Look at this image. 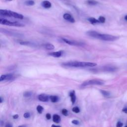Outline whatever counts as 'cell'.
<instances>
[{"mask_svg":"<svg viewBox=\"0 0 127 127\" xmlns=\"http://www.w3.org/2000/svg\"><path fill=\"white\" fill-rule=\"evenodd\" d=\"M86 34L90 37L106 41H114L119 38L117 36L106 34H101L94 30L88 31L86 32Z\"/></svg>","mask_w":127,"mask_h":127,"instance_id":"1","label":"cell"},{"mask_svg":"<svg viewBox=\"0 0 127 127\" xmlns=\"http://www.w3.org/2000/svg\"><path fill=\"white\" fill-rule=\"evenodd\" d=\"M62 66L69 68H87L94 67L97 66V64L91 62L71 61L63 63L62 64Z\"/></svg>","mask_w":127,"mask_h":127,"instance_id":"2","label":"cell"},{"mask_svg":"<svg viewBox=\"0 0 127 127\" xmlns=\"http://www.w3.org/2000/svg\"><path fill=\"white\" fill-rule=\"evenodd\" d=\"M0 15L5 17H12L20 20H23L24 18V16L21 14L7 10H0Z\"/></svg>","mask_w":127,"mask_h":127,"instance_id":"3","label":"cell"},{"mask_svg":"<svg viewBox=\"0 0 127 127\" xmlns=\"http://www.w3.org/2000/svg\"><path fill=\"white\" fill-rule=\"evenodd\" d=\"M0 24L3 25H7L11 26H16V27H23L24 25L19 22L18 21H11L8 20L6 19H3L1 18L0 19Z\"/></svg>","mask_w":127,"mask_h":127,"instance_id":"4","label":"cell"},{"mask_svg":"<svg viewBox=\"0 0 127 127\" xmlns=\"http://www.w3.org/2000/svg\"><path fill=\"white\" fill-rule=\"evenodd\" d=\"M104 83L103 81L100 80V79H91L88 80L87 81H85L84 83H83L82 84V87H85V86H87L88 85H103Z\"/></svg>","mask_w":127,"mask_h":127,"instance_id":"5","label":"cell"},{"mask_svg":"<svg viewBox=\"0 0 127 127\" xmlns=\"http://www.w3.org/2000/svg\"><path fill=\"white\" fill-rule=\"evenodd\" d=\"M62 40H63V41L66 43V44L72 45V46H83L85 45V43L81 41H76V40H70L66 38H62Z\"/></svg>","mask_w":127,"mask_h":127,"instance_id":"6","label":"cell"},{"mask_svg":"<svg viewBox=\"0 0 127 127\" xmlns=\"http://www.w3.org/2000/svg\"><path fill=\"white\" fill-rule=\"evenodd\" d=\"M101 70L105 72H114L117 70V68L113 66H110V65H108V66H105L101 68Z\"/></svg>","mask_w":127,"mask_h":127,"instance_id":"7","label":"cell"},{"mask_svg":"<svg viewBox=\"0 0 127 127\" xmlns=\"http://www.w3.org/2000/svg\"><path fill=\"white\" fill-rule=\"evenodd\" d=\"M63 18L66 20L68 21L71 23H74L76 22V20H75L73 17L71 15L68 13H66L63 15Z\"/></svg>","mask_w":127,"mask_h":127,"instance_id":"8","label":"cell"},{"mask_svg":"<svg viewBox=\"0 0 127 127\" xmlns=\"http://www.w3.org/2000/svg\"><path fill=\"white\" fill-rule=\"evenodd\" d=\"M64 53L63 50H60L59 51H57V52H51L48 54V55L50 56L53 57L55 58H60L61 57Z\"/></svg>","mask_w":127,"mask_h":127,"instance_id":"9","label":"cell"},{"mask_svg":"<svg viewBox=\"0 0 127 127\" xmlns=\"http://www.w3.org/2000/svg\"><path fill=\"white\" fill-rule=\"evenodd\" d=\"M1 32L2 33H4L5 34H8V35H10V36H20V35L19 33H16L14 32L10 31L9 30H7L6 29H1Z\"/></svg>","mask_w":127,"mask_h":127,"instance_id":"10","label":"cell"},{"mask_svg":"<svg viewBox=\"0 0 127 127\" xmlns=\"http://www.w3.org/2000/svg\"><path fill=\"white\" fill-rule=\"evenodd\" d=\"M18 43H20V45H25V46H35L36 44L34 43L33 42L30 41H21V40H18Z\"/></svg>","mask_w":127,"mask_h":127,"instance_id":"11","label":"cell"},{"mask_svg":"<svg viewBox=\"0 0 127 127\" xmlns=\"http://www.w3.org/2000/svg\"><path fill=\"white\" fill-rule=\"evenodd\" d=\"M38 99L42 102H47L49 100V96L45 94H41L38 96Z\"/></svg>","mask_w":127,"mask_h":127,"instance_id":"12","label":"cell"},{"mask_svg":"<svg viewBox=\"0 0 127 127\" xmlns=\"http://www.w3.org/2000/svg\"><path fill=\"white\" fill-rule=\"evenodd\" d=\"M41 5L45 9H50L52 7V4L48 1H44L41 3Z\"/></svg>","mask_w":127,"mask_h":127,"instance_id":"13","label":"cell"},{"mask_svg":"<svg viewBox=\"0 0 127 127\" xmlns=\"http://www.w3.org/2000/svg\"><path fill=\"white\" fill-rule=\"evenodd\" d=\"M70 96L71 97V101L72 102L73 104H74L75 102H76V94H75V91L74 90H72L70 92Z\"/></svg>","mask_w":127,"mask_h":127,"instance_id":"14","label":"cell"},{"mask_svg":"<svg viewBox=\"0 0 127 127\" xmlns=\"http://www.w3.org/2000/svg\"><path fill=\"white\" fill-rule=\"evenodd\" d=\"M44 47L45 49H46V50H52L55 49L54 45L51 43H46L44 44Z\"/></svg>","mask_w":127,"mask_h":127,"instance_id":"15","label":"cell"},{"mask_svg":"<svg viewBox=\"0 0 127 127\" xmlns=\"http://www.w3.org/2000/svg\"><path fill=\"white\" fill-rule=\"evenodd\" d=\"M53 121L56 123H59L61 121V117L58 115L54 114L53 116Z\"/></svg>","mask_w":127,"mask_h":127,"instance_id":"16","label":"cell"},{"mask_svg":"<svg viewBox=\"0 0 127 127\" xmlns=\"http://www.w3.org/2000/svg\"><path fill=\"white\" fill-rule=\"evenodd\" d=\"M88 20L89 22H90L91 24H99L100 23L99 21L98 20H97L94 18H90L88 19Z\"/></svg>","mask_w":127,"mask_h":127,"instance_id":"17","label":"cell"},{"mask_svg":"<svg viewBox=\"0 0 127 127\" xmlns=\"http://www.w3.org/2000/svg\"><path fill=\"white\" fill-rule=\"evenodd\" d=\"M15 78V76L14 74L9 73L6 74V78L5 80H12Z\"/></svg>","mask_w":127,"mask_h":127,"instance_id":"18","label":"cell"},{"mask_svg":"<svg viewBox=\"0 0 127 127\" xmlns=\"http://www.w3.org/2000/svg\"><path fill=\"white\" fill-rule=\"evenodd\" d=\"M86 3L90 5H96L99 4L98 2L96 1H95V0H88V1L86 2Z\"/></svg>","mask_w":127,"mask_h":127,"instance_id":"19","label":"cell"},{"mask_svg":"<svg viewBox=\"0 0 127 127\" xmlns=\"http://www.w3.org/2000/svg\"><path fill=\"white\" fill-rule=\"evenodd\" d=\"M50 99H51V102H53V103H56V102L58 101V100H59V98L57 96H54V95L50 96Z\"/></svg>","mask_w":127,"mask_h":127,"instance_id":"20","label":"cell"},{"mask_svg":"<svg viewBox=\"0 0 127 127\" xmlns=\"http://www.w3.org/2000/svg\"><path fill=\"white\" fill-rule=\"evenodd\" d=\"M25 4L28 6H32L35 4V2L33 0H28L25 2Z\"/></svg>","mask_w":127,"mask_h":127,"instance_id":"21","label":"cell"},{"mask_svg":"<svg viewBox=\"0 0 127 127\" xmlns=\"http://www.w3.org/2000/svg\"><path fill=\"white\" fill-rule=\"evenodd\" d=\"M101 93L102 94V95L105 96V97H108L110 96V92H109L108 91H105V90H100Z\"/></svg>","mask_w":127,"mask_h":127,"instance_id":"22","label":"cell"},{"mask_svg":"<svg viewBox=\"0 0 127 127\" xmlns=\"http://www.w3.org/2000/svg\"><path fill=\"white\" fill-rule=\"evenodd\" d=\"M43 107L41 105H38L37 107V111L39 114H41L43 110Z\"/></svg>","mask_w":127,"mask_h":127,"instance_id":"23","label":"cell"},{"mask_svg":"<svg viewBox=\"0 0 127 127\" xmlns=\"http://www.w3.org/2000/svg\"><path fill=\"white\" fill-rule=\"evenodd\" d=\"M32 93L30 91H26L24 93V97H30L32 95Z\"/></svg>","mask_w":127,"mask_h":127,"instance_id":"24","label":"cell"},{"mask_svg":"<svg viewBox=\"0 0 127 127\" xmlns=\"http://www.w3.org/2000/svg\"><path fill=\"white\" fill-rule=\"evenodd\" d=\"M98 20L100 22V23H104L105 22V18H104V16H99V18H98Z\"/></svg>","mask_w":127,"mask_h":127,"instance_id":"25","label":"cell"},{"mask_svg":"<svg viewBox=\"0 0 127 127\" xmlns=\"http://www.w3.org/2000/svg\"><path fill=\"white\" fill-rule=\"evenodd\" d=\"M72 111L76 113H78L80 112V109L78 107H75L73 108Z\"/></svg>","mask_w":127,"mask_h":127,"instance_id":"26","label":"cell"},{"mask_svg":"<svg viewBox=\"0 0 127 127\" xmlns=\"http://www.w3.org/2000/svg\"><path fill=\"white\" fill-rule=\"evenodd\" d=\"M62 113L63 115H64V116H68V111L67 109H63L62 110Z\"/></svg>","mask_w":127,"mask_h":127,"instance_id":"27","label":"cell"},{"mask_svg":"<svg viewBox=\"0 0 127 127\" xmlns=\"http://www.w3.org/2000/svg\"><path fill=\"white\" fill-rule=\"evenodd\" d=\"M5 78H6V74H3L0 77V82L4 81V80H5Z\"/></svg>","mask_w":127,"mask_h":127,"instance_id":"28","label":"cell"},{"mask_svg":"<svg viewBox=\"0 0 127 127\" xmlns=\"http://www.w3.org/2000/svg\"><path fill=\"white\" fill-rule=\"evenodd\" d=\"M24 116L25 118H29L30 116V114L29 112H26L24 114Z\"/></svg>","mask_w":127,"mask_h":127,"instance_id":"29","label":"cell"},{"mask_svg":"<svg viewBox=\"0 0 127 127\" xmlns=\"http://www.w3.org/2000/svg\"><path fill=\"white\" fill-rule=\"evenodd\" d=\"M123 125V124L121 122L119 121V122H118L116 124V127H122Z\"/></svg>","mask_w":127,"mask_h":127,"instance_id":"30","label":"cell"},{"mask_svg":"<svg viewBox=\"0 0 127 127\" xmlns=\"http://www.w3.org/2000/svg\"><path fill=\"white\" fill-rule=\"evenodd\" d=\"M72 123L73 124L76 125H78L79 124V121H78V120H73V121H72Z\"/></svg>","mask_w":127,"mask_h":127,"instance_id":"31","label":"cell"},{"mask_svg":"<svg viewBox=\"0 0 127 127\" xmlns=\"http://www.w3.org/2000/svg\"><path fill=\"white\" fill-rule=\"evenodd\" d=\"M46 118L47 120H50L51 118V115L49 113H47L46 115Z\"/></svg>","mask_w":127,"mask_h":127,"instance_id":"32","label":"cell"},{"mask_svg":"<svg viewBox=\"0 0 127 127\" xmlns=\"http://www.w3.org/2000/svg\"><path fill=\"white\" fill-rule=\"evenodd\" d=\"M122 111L125 113H127V106L124 107L122 109Z\"/></svg>","mask_w":127,"mask_h":127,"instance_id":"33","label":"cell"},{"mask_svg":"<svg viewBox=\"0 0 127 127\" xmlns=\"http://www.w3.org/2000/svg\"><path fill=\"white\" fill-rule=\"evenodd\" d=\"M19 118V115L18 114H16V115H15L13 116V118L14 119H17Z\"/></svg>","mask_w":127,"mask_h":127,"instance_id":"34","label":"cell"},{"mask_svg":"<svg viewBox=\"0 0 127 127\" xmlns=\"http://www.w3.org/2000/svg\"><path fill=\"white\" fill-rule=\"evenodd\" d=\"M5 127H12V125L10 123H8L6 124V125H5Z\"/></svg>","mask_w":127,"mask_h":127,"instance_id":"35","label":"cell"},{"mask_svg":"<svg viewBox=\"0 0 127 127\" xmlns=\"http://www.w3.org/2000/svg\"><path fill=\"white\" fill-rule=\"evenodd\" d=\"M3 102V99L2 98V97H0V103H2Z\"/></svg>","mask_w":127,"mask_h":127,"instance_id":"36","label":"cell"},{"mask_svg":"<svg viewBox=\"0 0 127 127\" xmlns=\"http://www.w3.org/2000/svg\"><path fill=\"white\" fill-rule=\"evenodd\" d=\"M51 127H61L59 126H56L55 125H52Z\"/></svg>","mask_w":127,"mask_h":127,"instance_id":"37","label":"cell"},{"mask_svg":"<svg viewBox=\"0 0 127 127\" xmlns=\"http://www.w3.org/2000/svg\"><path fill=\"white\" fill-rule=\"evenodd\" d=\"M125 19L127 21V15H126L125 16Z\"/></svg>","mask_w":127,"mask_h":127,"instance_id":"38","label":"cell"},{"mask_svg":"<svg viewBox=\"0 0 127 127\" xmlns=\"http://www.w3.org/2000/svg\"><path fill=\"white\" fill-rule=\"evenodd\" d=\"M3 121H1V126H3Z\"/></svg>","mask_w":127,"mask_h":127,"instance_id":"39","label":"cell"},{"mask_svg":"<svg viewBox=\"0 0 127 127\" xmlns=\"http://www.w3.org/2000/svg\"><path fill=\"white\" fill-rule=\"evenodd\" d=\"M19 127H26L25 126H19Z\"/></svg>","mask_w":127,"mask_h":127,"instance_id":"40","label":"cell"},{"mask_svg":"<svg viewBox=\"0 0 127 127\" xmlns=\"http://www.w3.org/2000/svg\"><path fill=\"white\" fill-rule=\"evenodd\" d=\"M7 1H12V0H7Z\"/></svg>","mask_w":127,"mask_h":127,"instance_id":"41","label":"cell"},{"mask_svg":"<svg viewBox=\"0 0 127 127\" xmlns=\"http://www.w3.org/2000/svg\"><path fill=\"white\" fill-rule=\"evenodd\" d=\"M125 127H127V126H125Z\"/></svg>","mask_w":127,"mask_h":127,"instance_id":"42","label":"cell"}]
</instances>
